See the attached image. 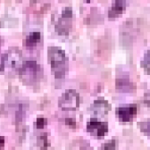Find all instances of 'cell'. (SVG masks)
I'll return each mask as SVG.
<instances>
[{"label":"cell","instance_id":"1","mask_svg":"<svg viewBox=\"0 0 150 150\" xmlns=\"http://www.w3.org/2000/svg\"><path fill=\"white\" fill-rule=\"evenodd\" d=\"M48 57L55 77L57 79L64 78L66 70V56L64 51L58 47H50L48 49Z\"/></svg>","mask_w":150,"mask_h":150},{"label":"cell","instance_id":"2","mask_svg":"<svg viewBox=\"0 0 150 150\" xmlns=\"http://www.w3.org/2000/svg\"><path fill=\"white\" fill-rule=\"evenodd\" d=\"M41 68L36 61L28 60L20 68V79L27 85L35 83L40 76Z\"/></svg>","mask_w":150,"mask_h":150},{"label":"cell","instance_id":"3","mask_svg":"<svg viewBox=\"0 0 150 150\" xmlns=\"http://www.w3.org/2000/svg\"><path fill=\"white\" fill-rule=\"evenodd\" d=\"M59 107L65 110H76L80 106V95L72 89L65 91L58 100Z\"/></svg>","mask_w":150,"mask_h":150},{"label":"cell","instance_id":"4","mask_svg":"<svg viewBox=\"0 0 150 150\" xmlns=\"http://www.w3.org/2000/svg\"><path fill=\"white\" fill-rule=\"evenodd\" d=\"M5 66L12 69H20L22 65V54L17 48H13L4 54Z\"/></svg>","mask_w":150,"mask_h":150},{"label":"cell","instance_id":"5","mask_svg":"<svg viewBox=\"0 0 150 150\" xmlns=\"http://www.w3.org/2000/svg\"><path fill=\"white\" fill-rule=\"evenodd\" d=\"M116 88L119 92L123 93H132L136 90L135 84L131 81L129 74L122 71L118 74L116 79Z\"/></svg>","mask_w":150,"mask_h":150},{"label":"cell","instance_id":"6","mask_svg":"<svg viewBox=\"0 0 150 150\" xmlns=\"http://www.w3.org/2000/svg\"><path fill=\"white\" fill-rule=\"evenodd\" d=\"M137 105L131 104L116 109V115L122 122H131L137 115Z\"/></svg>","mask_w":150,"mask_h":150},{"label":"cell","instance_id":"7","mask_svg":"<svg viewBox=\"0 0 150 150\" xmlns=\"http://www.w3.org/2000/svg\"><path fill=\"white\" fill-rule=\"evenodd\" d=\"M87 130L91 134L97 136V137H103L109 130L108 123L99 121L96 118L91 119L88 122L87 125Z\"/></svg>","mask_w":150,"mask_h":150},{"label":"cell","instance_id":"8","mask_svg":"<svg viewBox=\"0 0 150 150\" xmlns=\"http://www.w3.org/2000/svg\"><path fill=\"white\" fill-rule=\"evenodd\" d=\"M126 9V0H115L112 7L109 11V18L116 19L121 16Z\"/></svg>","mask_w":150,"mask_h":150},{"label":"cell","instance_id":"9","mask_svg":"<svg viewBox=\"0 0 150 150\" xmlns=\"http://www.w3.org/2000/svg\"><path fill=\"white\" fill-rule=\"evenodd\" d=\"M110 105L108 103V101L104 99H97L94 102L92 105V111L96 115L103 116L106 115L109 110H110Z\"/></svg>","mask_w":150,"mask_h":150},{"label":"cell","instance_id":"10","mask_svg":"<svg viewBox=\"0 0 150 150\" xmlns=\"http://www.w3.org/2000/svg\"><path fill=\"white\" fill-rule=\"evenodd\" d=\"M41 38H42L41 33H39V32H33L32 34H30L26 38L25 44H26L27 48H29V49L35 48L41 42Z\"/></svg>","mask_w":150,"mask_h":150},{"label":"cell","instance_id":"11","mask_svg":"<svg viewBox=\"0 0 150 150\" xmlns=\"http://www.w3.org/2000/svg\"><path fill=\"white\" fill-rule=\"evenodd\" d=\"M140 66L145 72L150 74V49L146 50V53L144 54L140 62Z\"/></svg>","mask_w":150,"mask_h":150},{"label":"cell","instance_id":"12","mask_svg":"<svg viewBox=\"0 0 150 150\" xmlns=\"http://www.w3.org/2000/svg\"><path fill=\"white\" fill-rule=\"evenodd\" d=\"M138 127L139 128L140 132L147 136L150 139V120L148 121H141L138 123Z\"/></svg>","mask_w":150,"mask_h":150},{"label":"cell","instance_id":"13","mask_svg":"<svg viewBox=\"0 0 150 150\" xmlns=\"http://www.w3.org/2000/svg\"><path fill=\"white\" fill-rule=\"evenodd\" d=\"M37 143H38V146H40L42 148H44V149L47 148L50 145L46 134H42L41 136H39L37 139Z\"/></svg>","mask_w":150,"mask_h":150},{"label":"cell","instance_id":"14","mask_svg":"<svg viewBox=\"0 0 150 150\" xmlns=\"http://www.w3.org/2000/svg\"><path fill=\"white\" fill-rule=\"evenodd\" d=\"M101 150H116V140L111 139L102 146Z\"/></svg>","mask_w":150,"mask_h":150},{"label":"cell","instance_id":"15","mask_svg":"<svg viewBox=\"0 0 150 150\" xmlns=\"http://www.w3.org/2000/svg\"><path fill=\"white\" fill-rule=\"evenodd\" d=\"M72 17V11L71 8L67 7L64 10L63 13H62V18L64 19H71Z\"/></svg>","mask_w":150,"mask_h":150},{"label":"cell","instance_id":"16","mask_svg":"<svg viewBox=\"0 0 150 150\" xmlns=\"http://www.w3.org/2000/svg\"><path fill=\"white\" fill-rule=\"evenodd\" d=\"M46 123H47V120L44 117H38L36 120V126L38 128H43Z\"/></svg>","mask_w":150,"mask_h":150},{"label":"cell","instance_id":"17","mask_svg":"<svg viewBox=\"0 0 150 150\" xmlns=\"http://www.w3.org/2000/svg\"><path fill=\"white\" fill-rule=\"evenodd\" d=\"M143 101H144V103L147 107L150 108V91L145 93V95H144V100Z\"/></svg>","mask_w":150,"mask_h":150},{"label":"cell","instance_id":"18","mask_svg":"<svg viewBox=\"0 0 150 150\" xmlns=\"http://www.w3.org/2000/svg\"><path fill=\"white\" fill-rule=\"evenodd\" d=\"M5 69V61H4V55H0V71H4Z\"/></svg>","mask_w":150,"mask_h":150},{"label":"cell","instance_id":"19","mask_svg":"<svg viewBox=\"0 0 150 150\" xmlns=\"http://www.w3.org/2000/svg\"><path fill=\"white\" fill-rule=\"evenodd\" d=\"M65 122L68 125H72V126H75V125H76V122H75V119L74 118H66L65 119Z\"/></svg>","mask_w":150,"mask_h":150},{"label":"cell","instance_id":"20","mask_svg":"<svg viewBox=\"0 0 150 150\" xmlns=\"http://www.w3.org/2000/svg\"><path fill=\"white\" fill-rule=\"evenodd\" d=\"M5 145V137L0 136V149H1Z\"/></svg>","mask_w":150,"mask_h":150}]
</instances>
